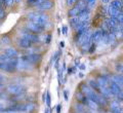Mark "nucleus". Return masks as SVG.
<instances>
[{
  "mask_svg": "<svg viewBox=\"0 0 123 113\" xmlns=\"http://www.w3.org/2000/svg\"><path fill=\"white\" fill-rule=\"evenodd\" d=\"M27 19L30 22L36 23V24H39L44 26L46 28V24L48 23V15L44 14L42 13H37V11H32V13H29L28 15H27Z\"/></svg>",
  "mask_w": 123,
  "mask_h": 113,
  "instance_id": "obj_1",
  "label": "nucleus"
},
{
  "mask_svg": "<svg viewBox=\"0 0 123 113\" xmlns=\"http://www.w3.org/2000/svg\"><path fill=\"white\" fill-rule=\"evenodd\" d=\"M86 7V4H85V2L84 1H78L77 3H75L74 5H73L72 8H70V10H69V13H68V15L69 17H77L81 11L85 8Z\"/></svg>",
  "mask_w": 123,
  "mask_h": 113,
  "instance_id": "obj_2",
  "label": "nucleus"
},
{
  "mask_svg": "<svg viewBox=\"0 0 123 113\" xmlns=\"http://www.w3.org/2000/svg\"><path fill=\"white\" fill-rule=\"evenodd\" d=\"M6 89H7V93H10V95H12V96L22 95V93H25V91H26L25 86H23L22 84H18V83L9 84Z\"/></svg>",
  "mask_w": 123,
  "mask_h": 113,
  "instance_id": "obj_3",
  "label": "nucleus"
},
{
  "mask_svg": "<svg viewBox=\"0 0 123 113\" xmlns=\"http://www.w3.org/2000/svg\"><path fill=\"white\" fill-rule=\"evenodd\" d=\"M21 37L27 38L28 40H30L32 43H38L40 41V38L37 34H34L32 32H30L29 30H23L21 31Z\"/></svg>",
  "mask_w": 123,
  "mask_h": 113,
  "instance_id": "obj_4",
  "label": "nucleus"
},
{
  "mask_svg": "<svg viewBox=\"0 0 123 113\" xmlns=\"http://www.w3.org/2000/svg\"><path fill=\"white\" fill-rule=\"evenodd\" d=\"M27 29L34 34H39L45 30V27L39 24H36V23L29 22V23H27Z\"/></svg>",
  "mask_w": 123,
  "mask_h": 113,
  "instance_id": "obj_5",
  "label": "nucleus"
},
{
  "mask_svg": "<svg viewBox=\"0 0 123 113\" xmlns=\"http://www.w3.org/2000/svg\"><path fill=\"white\" fill-rule=\"evenodd\" d=\"M18 66V58H10L7 63H4L3 70L6 72H13Z\"/></svg>",
  "mask_w": 123,
  "mask_h": 113,
  "instance_id": "obj_6",
  "label": "nucleus"
},
{
  "mask_svg": "<svg viewBox=\"0 0 123 113\" xmlns=\"http://www.w3.org/2000/svg\"><path fill=\"white\" fill-rule=\"evenodd\" d=\"M22 58L31 65H35L38 62L41 61V56L38 53H30V54H27V56H24Z\"/></svg>",
  "mask_w": 123,
  "mask_h": 113,
  "instance_id": "obj_7",
  "label": "nucleus"
},
{
  "mask_svg": "<svg viewBox=\"0 0 123 113\" xmlns=\"http://www.w3.org/2000/svg\"><path fill=\"white\" fill-rule=\"evenodd\" d=\"M52 6H53V3L51 1H49V0H44L42 3L36 5V8L38 10H49V9L52 8Z\"/></svg>",
  "mask_w": 123,
  "mask_h": 113,
  "instance_id": "obj_8",
  "label": "nucleus"
},
{
  "mask_svg": "<svg viewBox=\"0 0 123 113\" xmlns=\"http://www.w3.org/2000/svg\"><path fill=\"white\" fill-rule=\"evenodd\" d=\"M17 42H18V45L21 46V47H23V48H29V47H31V46H32V44H33L30 40H28L27 38H24V37L18 38Z\"/></svg>",
  "mask_w": 123,
  "mask_h": 113,
  "instance_id": "obj_9",
  "label": "nucleus"
},
{
  "mask_svg": "<svg viewBox=\"0 0 123 113\" xmlns=\"http://www.w3.org/2000/svg\"><path fill=\"white\" fill-rule=\"evenodd\" d=\"M109 77L106 76V75H101V76H98V78L97 80V82L98 84V86L99 88L101 87H106L108 86V84H109Z\"/></svg>",
  "mask_w": 123,
  "mask_h": 113,
  "instance_id": "obj_10",
  "label": "nucleus"
},
{
  "mask_svg": "<svg viewBox=\"0 0 123 113\" xmlns=\"http://www.w3.org/2000/svg\"><path fill=\"white\" fill-rule=\"evenodd\" d=\"M122 13L121 10H119V9H116V8H114V7H112V6H109L107 8V13L110 15L111 18H118V15Z\"/></svg>",
  "mask_w": 123,
  "mask_h": 113,
  "instance_id": "obj_11",
  "label": "nucleus"
},
{
  "mask_svg": "<svg viewBox=\"0 0 123 113\" xmlns=\"http://www.w3.org/2000/svg\"><path fill=\"white\" fill-rule=\"evenodd\" d=\"M4 54H6L8 58H18V50L13 48V47H8V48H5L4 49V53H3Z\"/></svg>",
  "mask_w": 123,
  "mask_h": 113,
  "instance_id": "obj_12",
  "label": "nucleus"
},
{
  "mask_svg": "<svg viewBox=\"0 0 123 113\" xmlns=\"http://www.w3.org/2000/svg\"><path fill=\"white\" fill-rule=\"evenodd\" d=\"M102 39V30H98L92 33V43H99Z\"/></svg>",
  "mask_w": 123,
  "mask_h": 113,
  "instance_id": "obj_13",
  "label": "nucleus"
},
{
  "mask_svg": "<svg viewBox=\"0 0 123 113\" xmlns=\"http://www.w3.org/2000/svg\"><path fill=\"white\" fill-rule=\"evenodd\" d=\"M110 108H111V112H112V113H121V112H122L121 106H120V105H119V103H117V102L111 103Z\"/></svg>",
  "mask_w": 123,
  "mask_h": 113,
  "instance_id": "obj_14",
  "label": "nucleus"
},
{
  "mask_svg": "<svg viewBox=\"0 0 123 113\" xmlns=\"http://www.w3.org/2000/svg\"><path fill=\"white\" fill-rule=\"evenodd\" d=\"M111 80L114 81L116 84H118L120 87H122V84H123V77L121 74H116V75H114L111 77Z\"/></svg>",
  "mask_w": 123,
  "mask_h": 113,
  "instance_id": "obj_15",
  "label": "nucleus"
},
{
  "mask_svg": "<svg viewBox=\"0 0 123 113\" xmlns=\"http://www.w3.org/2000/svg\"><path fill=\"white\" fill-rule=\"evenodd\" d=\"M110 6H112V7H114V8L122 11V2L119 1V0H113V1L110 3Z\"/></svg>",
  "mask_w": 123,
  "mask_h": 113,
  "instance_id": "obj_16",
  "label": "nucleus"
},
{
  "mask_svg": "<svg viewBox=\"0 0 123 113\" xmlns=\"http://www.w3.org/2000/svg\"><path fill=\"white\" fill-rule=\"evenodd\" d=\"M88 84H89V86H90L91 89H93V91H97V92H99V86H98V84L97 82V80L90 79L89 81H88Z\"/></svg>",
  "mask_w": 123,
  "mask_h": 113,
  "instance_id": "obj_17",
  "label": "nucleus"
},
{
  "mask_svg": "<svg viewBox=\"0 0 123 113\" xmlns=\"http://www.w3.org/2000/svg\"><path fill=\"white\" fill-rule=\"evenodd\" d=\"M78 23H79L78 17H72V18L70 19V25H71V27H73V28H75Z\"/></svg>",
  "mask_w": 123,
  "mask_h": 113,
  "instance_id": "obj_18",
  "label": "nucleus"
},
{
  "mask_svg": "<svg viewBox=\"0 0 123 113\" xmlns=\"http://www.w3.org/2000/svg\"><path fill=\"white\" fill-rule=\"evenodd\" d=\"M63 70H62L61 68L57 69V80H59V84L61 85L62 83H63Z\"/></svg>",
  "mask_w": 123,
  "mask_h": 113,
  "instance_id": "obj_19",
  "label": "nucleus"
},
{
  "mask_svg": "<svg viewBox=\"0 0 123 113\" xmlns=\"http://www.w3.org/2000/svg\"><path fill=\"white\" fill-rule=\"evenodd\" d=\"M0 42H1V44H8L9 42H10V38L8 37V35H4V36H2L1 37V39H0Z\"/></svg>",
  "mask_w": 123,
  "mask_h": 113,
  "instance_id": "obj_20",
  "label": "nucleus"
},
{
  "mask_svg": "<svg viewBox=\"0 0 123 113\" xmlns=\"http://www.w3.org/2000/svg\"><path fill=\"white\" fill-rule=\"evenodd\" d=\"M10 58H8L6 56V54L4 53H0V63H2V64H4V63H7V62L9 61Z\"/></svg>",
  "mask_w": 123,
  "mask_h": 113,
  "instance_id": "obj_21",
  "label": "nucleus"
},
{
  "mask_svg": "<svg viewBox=\"0 0 123 113\" xmlns=\"http://www.w3.org/2000/svg\"><path fill=\"white\" fill-rule=\"evenodd\" d=\"M46 103V106L47 107H50V103H51V98H50V93L49 92H46V96H45V102Z\"/></svg>",
  "mask_w": 123,
  "mask_h": 113,
  "instance_id": "obj_22",
  "label": "nucleus"
},
{
  "mask_svg": "<svg viewBox=\"0 0 123 113\" xmlns=\"http://www.w3.org/2000/svg\"><path fill=\"white\" fill-rule=\"evenodd\" d=\"M84 2H85V4L91 9V7H93L95 5V2H97V0H84Z\"/></svg>",
  "mask_w": 123,
  "mask_h": 113,
  "instance_id": "obj_23",
  "label": "nucleus"
},
{
  "mask_svg": "<svg viewBox=\"0 0 123 113\" xmlns=\"http://www.w3.org/2000/svg\"><path fill=\"white\" fill-rule=\"evenodd\" d=\"M44 0H27V2L29 3V4L31 5H38V4H40V3H42Z\"/></svg>",
  "mask_w": 123,
  "mask_h": 113,
  "instance_id": "obj_24",
  "label": "nucleus"
},
{
  "mask_svg": "<svg viewBox=\"0 0 123 113\" xmlns=\"http://www.w3.org/2000/svg\"><path fill=\"white\" fill-rule=\"evenodd\" d=\"M5 15V11H4V7H3V5L0 6V20H2L3 18H4Z\"/></svg>",
  "mask_w": 123,
  "mask_h": 113,
  "instance_id": "obj_25",
  "label": "nucleus"
},
{
  "mask_svg": "<svg viewBox=\"0 0 123 113\" xmlns=\"http://www.w3.org/2000/svg\"><path fill=\"white\" fill-rule=\"evenodd\" d=\"M78 2V0H67L66 3H67V5L68 6H73L75 4V3Z\"/></svg>",
  "mask_w": 123,
  "mask_h": 113,
  "instance_id": "obj_26",
  "label": "nucleus"
},
{
  "mask_svg": "<svg viewBox=\"0 0 123 113\" xmlns=\"http://www.w3.org/2000/svg\"><path fill=\"white\" fill-rule=\"evenodd\" d=\"M95 48H97V44H95V43H91L90 46H89V48H88V49H89L88 52H89L90 53H92L95 50Z\"/></svg>",
  "mask_w": 123,
  "mask_h": 113,
  "instance_id": "obj_27",
  "label": "nucleus"
},
{
  "mask_svg": "<svg viewBox=\"0 0 123 113\" xmlns=\"http://www.w3.org/2000/svg\"><path fill=\"white\" fill-rule=\"evenodd\" d=\"M50 41H51V34L46 35V38H45V43H46V44H49V43H50Z\"/></svg>",
  "mask_w": 123,
  "mask_h": 113,
  "instance_id": "obj_28",
  "label": "nucleus"
},
{
  "mask_svg": "<svg viewBox=\"0 0 123 113\" xmlns=\"http://www.w3.org/2000/svg\"><path fill=\"white\" fill-rule=\"evenodd\" d=\"M12 3H13V0H5L4 5L5 6H11L12 5Z\"/></svg>",
  "mask_w": 123,
  "mask_h": 113,
  "instance_id": "obj_29",
  "label": "nucleus"
},
{
  "mask_svg": "<svg viewBox=\"0 0 123 113\" xmlns=\"http://www.w3.org/2000/svg\"><path fill=\"white\" fill-rule=\"evenodd\" d=\"M62 33H63L64 35H67V33H68V28L66 26H64L63 28H62Z\"/></svg>",
  "mask_w": 123,
  "mask_h": 113,
  "instance_id": "obj_30",
  "label": "nucleus"
},
{
  "mask_svg": "<svg viewBox=\"0 0 123 113\" xmlns=\"http://www.w3.org/2000/svg\"><path fill=\"white\" fill-rule=\"evenodd\" d=\"M116 70H117L118 72L121 73V72H122V65H121V64H118V65L116 66Z\"/></svg>",
  "mask_w": 123,
  "mask_h": 113,
  "instance_id": "obj_31",
  "label": "nucleus"
},
{
  "mask_svg": "<svg viewBox=\"0 0 123 113\" xmlns=\"http://www.w3.org/2000/svg\"><path fill=\"white\" fill-rule=\"evenodd\" d=\"M61 111H62V105L59 104L56 106V113H61Z\"/></svg>",
  "mask_w": 123,
  "mask_h": 113,
  "instance_id": "obj_32",
  "label": "nucleus"
},
{
  "mask_svg": "<svg viewBox=\"0 0 123 113\" xmlns=\"http://www.w3.org/2000/svg\"><path fill=\"white\" fill-rule=\"evenodd\" d=\"M78 67H79L80 69H81V70H85V69H86V66H85V64H80V65L78 66Z\"/></svg>",
  "mask_w": 123,
  "mask_h": 113,
  "instance_id": "obj_33",
  "label": "nucleus"
},
{
  "mask_svg": "<svg viewBox=\"0 0 123 113\" xmlns=\"http://www.w3.org/2000/svg\"><path fill=\"white\" fill-rule=\"evenodd\" d=\"M64 97H65V100H66V101L69 100V98H68V91H65L64 92Z\"/></svg>",
  "mask_w": 123,
  "mask_h": 113,
  "instance_id": "obj_34",
  "label": "nucleus"
},
{
  "mask_svg": "<svg viewBox=\"0 0 123 113\" xmlns=\"http://www.w3.org/2000/svg\"><path fill=\"white\" fill-rule=\"evenodd\" d=\"M79 65H80V60L79 59H76L75 60V67H78Z\"/></svg>",
  "mask_w": 123,
  "mask_h": 113,
  "instance_id": "obj_35",
  "label": "nucleus"
},
{
  "mask_svg": "<svg viewBox=\"0 0 123 113\" xmlns=\"http://www.w3.org/2000/svg\"><path fill=\"white\" fill-rule=\"evenodd\" d=\"M1 113H17L15 111H9V110H6V111H1Z\"/></svg>",
  "mask_w": 123,
  "mask_h": 113,
  "instance_id": "obj_36",
  "label": "nucleus"
},
{
  "mask_svg": "<svg viewBox=\"0 0 123 113\" xmlns=\"http://www.w3.org/2000/svg\"><path fill=\"white\" fill-rule=\"evenodd\" d=\"M109 2H110V0H102V3H104V4H107Z\"/></svg>",
  "mask_w": 123,
  "mask_h": 113,
  "instance_id": "obj_37",
  "label": "nucleus"
},
{
  "mask_svg": "<svg viewBox=\"0 0 123 113\" xmlns=\"http://www.w3.org/2000/svg\"><path fill=\"white\" fill-rule=\"evenodd\" d=\"M45 96H46V93H43V95H42V101H43V102H45Z\"/></svg>",
  "mask_w": 123,
  "mask_h": 113,
  "instance_id": "obj_38",
  "label": "nucleus"
},
{
  "mask_svg": "<svg viewBox=\"0 0 123 113\" xmlns=\"http://www.w3.org/2000/svg\"><path fill=\"white\" fill-rule=\"evenodd\" d=\"M72 72H73V69H72V68H69V69H68V74H69V75H70Z\"/></svg>",
  "mask_w": 123,
  "mask_h": 113,
  "instance_id": "obj_39",
  "label": "nucleus"
},
{
  "mask_svg": "<svg viewBox=\"0 0 123 113\" xmlns=\"http://www.w3.org/2000/svg\"><path fill=\"white\" fill-rule=\"evenodd\" d=\"M3 110H4V106L2 104H0V111H3Z\"/></svg>",
  "mask_w": 123,
  "mask_h": 113,
  "instance_id": "obj_40",
  "label": "nucleus"
},
{
  "mask_svg": "<svg viewBox=\"0 0 123 113\" xmlns=\"http://www.w3.org/2000/svg\"><path fill=\"white\" fill-rule=\"evenodd\" d=\"M60 45H61V47H62V48H63V47H64V46H65V42H64V41H61V43H60Z\"/></svg>",
  "mask_w": 123,
  "mask_h": 113,
  "instance_id": "obj_41",
  "label": "nucleus"
},
{
  "mask_svg": "<svg viewBox=\"0 0 123 113\" xmlns=\"http://www.w3.org/2000/svg\"><path fill=\"white\" fill-rule=\"evenodd\" d=\"M44 113H49V107H46V108H45Z\"/></svg>",
  "mask_w": 123,
  "mask_h": 113,
  "instance_id": "obj_42",
  "label": "nucleus"
},
{
  "mask_svg": "<svg viewBox=\"0 0 123 113\" xmlns=\"http://www.w3.org/2000/svg\"><path fill=\"white\" fill-rule=\"evenodd\" d=\"M3 67H4V64L0 63V70H3Z\"/></svg>",
  "mask_w": 123,
  "mask_h": 113,
  "instance_id": "obj_43",
  "label": "nucleus"
},
{
  "mask_svg": "<svg viewBox=\"0 0 123 113\" xmlns=\"http://www.w3.org/2000/svg\"><path fill=\"white\" fill-rule=\"evenodd\" d=\"M83 76H84V74H83L82 72H80V73H79V77H80V78H82Z\"/></svg>",
  "mask_w": 123,
  "mask_h": 113,
  "instance_id": "obj_44",
  "label": "nucleus"
},
{
  "mask_svg": "<svg viewBox=\"0 0 123 113\" xmlns=\"http://www.w3.org/2000/svg\"><path fill=\"white\" fill-rule=\"evenodd\" d=\"M22 0H13V2H15V3H18V2H21Z\"/></svg>",
  "mask_w": 123,
  "mask_h": 113,
  "instance_id": "obj_45",
  "label": "nucleus"
},
{
  "mask_svg": "<svg viewBox=\"0 0 123 113\" xmlns=\"http://www.w3.org/2000/svg\"><path fill=\"white\" fill-rule=\"evenodd\" d=\"M107 113H112V112H107Z\"/></svg>",
  "mask_w": 123,
  "mask_h": 113,
  "instance_id": "obj_46",
  "label": "nucleus"
},
{
  "mask_svg": "<svg viewBox=\"0 0 123 113\" xmlns=\"http://www.w3.org/2000/svg\"><path fill=\"white\" fill-rule=\"evenodd\" d=\"M0 6H1V3H0Z\"/></svg>",
  "mask_w": 123,
  "mask_h": 113,
  "instance_id": "obj_47",
  "label": "nucleus"
},
{
  "mask_svg": "<svg viewBox=\"0 0 123 113\" xmlns=\"http://www.w3.org/2000/svg\"><path fill=\"white\" fill-rule=\"evenodd\" d=\"M0 86H1V85H0Z\"/></svg>",
  "mask_w": 123,
  "mask_h": 113,
  "instance_id": "obj_48",
  "label": "nucleus"
}]
</instances>
